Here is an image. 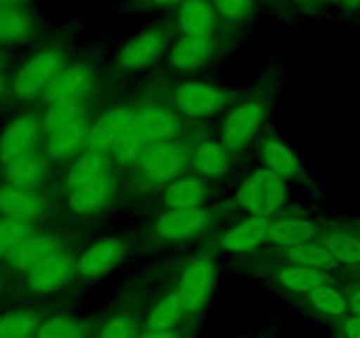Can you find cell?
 Returning a JSON list of instances; mask_svg holds the SVG:
<instances>
[{"label":"cell","instance_id":"6da1fadb","mask_svg":"<svg viewBox=\"0 0 360 338\" xmlns=\"http://www.w3.org/2000/svg\"><path fill=\"white\" fill-rule=\"evenodd\" d=\"M229 218V210L220 206H200L190 210L164 211L141 232L139 242L144 249H174L197 239L213 238Z\"/></svg>","mask_w":360,"mask_h":338},{"label":"cell","instance_id":"7a4b0ae2","mask_svg":"<svg viewBox=\"0 0 360 338\" xmlns=\"http://www.w3.org/2000/svg\"><path fill=\"white\" fill-rule=\"evenodd\" d=\"M195 146L197 143L186 136L148 146L132 165L134 183L137 189H164L174 180L185 176L186 169L192 168Z\"/></svg>","mask_w":360,"mask_h":338},{"label":"cell","instance_id":"3957f363","mask_svg":"<svg viewBox=\"0 0 360 338\" xmlns=\"http://www.w3.org/2000/svg\"><path fill=\"white\" fill-rule=\"evenodd\" d=\"M276 101V88L262 84L241 97L225 115L220 127V141L231 151H241L259 136Z\"/></svg>","mask_w":360,"mask_h":338},{"label":"cell","instance_id":"277c9868","mask_svg":"<svg viewBox=\"0 0 360 338\" xmlns=\"http://www.w3.org/2000/svg\"><path fill=\"white\" fill-rule=\"evenodd\" d=\"M241 99V92L207 81H185L169 95L171 108L183 118H210L229 111Z\"/></svg>","mask_w":360,"mask_h":338},{"label":"cell","instance_id":"5b68a950","mask_svg":"<svg viewBox=\"0 0 360 338\" xmlns=\"http://www.w3.org/2000/svg\"><path fill=\"white\" fill-rule=\"evenodd\" d=\"M214 284H217V264L210 252L185 261L176 275L174 285L186 317L192 324H197L199 317L206 310L207 303L213 298Z\"/></svg>","mask_w":360,"mask_h":338},{"label":"cell","instance_id":"8992f818","mask_svg":"<svg viewBox=\"0 0 360 338\" xmlns=\"http://www.w3.org/2000/svg\"><path fill=\"white\" fill-rule=\"evenodd\" d=\"M236 266L241 270L255 273L271 266H301L320 268V270H343L333 254L322 243H308V245H267V249L257 250L250 256H243L236 261Z\"/></svg>","mask_w":360,"mask_h":338},{"label":"cell","instance_id":"52a82bcc","mask_svg":"<svg viewBox=\"0 0 360 338\" xmlns=\"http://www.w3.org/2000/svg\"><path fill=\"white\" fill-rule=\"evenodd\" d=\"M65 65V53L60 46H48V48L39 49L13 76L9 84L11 95L20 102L42 99L56 74Z\"/></svg>","mask_w":360,"mask_h":338},{"label":"cell","instance_id":"ba28073f","mask_svg":"<svg viewBox=\"0 0 360 338\" xmlns=\"http://www.w3.org/2000/svg\"><path fill=\"white\" fill-rule=\"evenodd\" d=\"M148 303L150 298L141 285L127 287L97 324L95 338H139Z\"/></svg>","mask_w":360,"mask_h":338},{"label":"cell","instance_id":"9c48e42d","mask_svg":"<svg viewBox=\"0 0 360 338\" xmlns=\"http://www.w3.org/2000/svg\"><path fill=\"white\" fill-rule=\"evenodd\" d=\"M287 201V183L271 169H257L239 187L234 197L236 206L257 217H269Z\"/></svg>","mask_w":360,"mask_h":338},{"label":"cell","instance_id":"30bf717a","mask_svg":"<svg viewBox=\"0 0 360 338\" xmlns=\"http://www.w3.org/2000/svg\"><path fill=\"white\" fill-rule=\"evenodd\" d=\"M76 268L77 257L65 249L63 252L56 254L51 259L42 263L41 266L23 275H18L16 292L21 294V298L55 294L76 278Z\"/></svg>","mask_w":360,"mask_h":338},{"label":"cell","instance_id":"8fae6325","mask_svg":"<svg viewBox=\"0 0 360 338\" xmlns=\"http://www.w3.org/2000/svg\"><path fill=\"white\" fill-rule=\"evenodd\" d=\"M269 217H250L243 218L234 227L225 229L220 234L213 236L207 242L206 249L210 254H236V256H250L260 250V246L269 243Z\"/></svg>","mask_w":360,"mask_h":338},{"label":"cell","instance_id":"7c38bea8","mask_svg":"<svg viewBox=\"0 0 360 338\" xmlns=\"http://www.w3.org/2000/svg\"><path fill=\"white\" fill-rule=\"evenodd\" d=\"M171 32L162 25L144 28L122 46L116 65L122 73H136L153 65L169 48Z\"/></svg>","mask_w":360,"mask_h":338},{"label":"cell","instance_id":"4fadbf2b","mask_svg":"<svg viewBox=\"0 0 360 338\" xmlns=\"http://www.w3.org/2000/svg\"><path fill=\"white\" fill-rule=\"evenodd\" d=\"M94 87L95 70L88 63H67L51 81L41 101H44L46 106L58 102H86Z\"/></svg>","mask_w":360,"mask_h":338},{"label":"cell","instance_id":"5bb4252c","mask_svg":"<svg viewBox=\"0 0 360 338\" xmlns=\"http://www.w3.org/2000/svg\"><path fill=\"white\" fill-rule=\"evenodd\" d=\"M137 129L148 146L185 137L186 122L172 108L160 104H144L137 108Z\"/></svg>","mask_w":360,"mask_h":338},{"label":"cell","instance_id":"9a60e30c","mask_svg":"<svg viewBox=\"0 0 360 338\" xmlns=\"http://www.w3.org/2000/svg\"><path fill=\"white\" fill-rule=\"evenodd\" d=\"M253 275L267 278L271 284L290 294L311 291L326 284H336L340 278V270H320V268L301 266H271L255 271Z\"/></svg>","mask_w":360,"mask_h":338},{"label":"cell","instance_id":"2e32d148","mask_svg":"<svg viewBox=\"0 0 360 338\" xmlns=\"http://www.w3.org/2000/svg\"><path fill=\"white\" fill-rule=\"evenodd\" d=\"M129 250V242L118 236L94 243L77 257L76 278L77 280H95L98 277H104L125 259Z\"/></svg>","mask_w":360,"mask_h":338},{"label":"cell","instance_id":"e0dca14e","mask_svg":"<svg viewBox=\"0 0 360 338\" xmlns=\"http://www.w3.org/2000/svg\"><path fill=\"white\" fill-rule=\"evenodd\" d=\"M44 127L42 115L23 113L7 123L2 136V164L14 161L20 155L42 148Z\"/></svg>","mask_w":360,"mask_h":338},{"label":"cell","instance_id":"ac0fdd59","mask_svg":"<svg viewBox=\"0 0 360 338\" xmlns=\"http://www.w3.org/2000/svg\"><path fill=\"white\" fill-rule=\"evenodd\" d=\"M65 250V239L53 232H35L32 238L4 257L13 273L23 275Z\"/></svg>","mask_w":360,"mask_h":338},{"label":"cell","instance_id":"d6986e66","mask_svg":"<svg viewBox=\"0 0 360 338\" xmlns=\"http://www.w3.org/2000/svg\"><path fill=\"white\" fill-rule=\"evenodd\" d=\"M218 55L214 37L181 35L172 42L167 53V65L176 73H192L210 65Z\"/></svg>","mask_w":360,"mask_h":338},{"label":"cell","instance_id":"ffe728a7","mask_svg":"<svg viewBox=\"0 0 360 338\" xmlns=\"http://www.w3.org/2000/svg\"><path fill=\"white\" fill-rule=\"evenodd\" d=\"M116 194H118V178L116 175H111L90 185L67 190L63 192V203L67 210L77 217H94L109 208Z\"/></svg>","mask_w":360,"mask_h":338},{"label":"cell","instance_id":"44dd1931","mask_svg":"<svg viewBox=\"0 0 360 338\" xmlns=\"http://www.w3.org/2000/svg\"><path fill=\"white\" fill-rule=\"evenodd\" d=\"M136 111L137 108H132V106H115L102 113L95 122H91L86 150L111 154L115 144L132 125Z\"/></svg>","mask_w":360,"mask_h":338},{"label":"cell","instance_id":"7402d4cb","mask_svg":"<svg viewBox=\"0 0 360 338\" xmlns=\"http://www.w3.org/2000/svg\"><path fill=\"white\" fill-rule=\"evenodd\" d=\"M290 298L302 312L311 317H319V319L336 323V320L350 315L345 289H340L336 284L320 285L311 291L290 294Z\"/></svg>","mask_w":360,"mask_h":338},{"label":"cell","instance_id":"603a6c76","mask_svg":"<svg viewBox=\"0 0 360 338\" xmlns=\"http://www.w3.org/2000/svg\"><path fill=\"white\" fill-rule=\"evenodd\" d=\"M90 129L91 120L88 118V115L79 120H74V122L67 123V125L60 127V129L53 130V132L44 134L42 150L53 161L63 162L70 161L74 157L77 158L86 150Z\"/></svg>","mask_w":360,"mask_h":338},{"label":"cell","instance_id":"cb8c5ba5","mask_svg":"<svg viewBox=\"0 0 360 338\" xmlns=\"http://www.w3.org/2000/svg\"><path fill=\"white\" fill-rule=\"evenodd\" d=\"M213 192L210 180L197 175H185L162 189L160 204L165 211L207 206Z\"/></svg>","mask_w":360,"mask_h":338},{"label":"cell","instance_id":"d4e9b609","mask_svg":"<svg viewBox=\"0 0 360 338\" xmlns=\"http://www.w3.org/2000/svg\"><path fill=\"white\" fill-rule=\"evenodd\" d=\"M0 204H2V217L30 222V224H37L49 213V201L42 190L20 189L7 183H4L2 187Z\"/></svg>","mask_w":360,"mask_h":338},{"label":"cell","instance_id":"484cf974","mask_svg":"<svg viewBox=\"0 0 360 338\" xmlns=\"http://www.w3.org/2000/svg\"><path fill=\"white\" fill-rule=\"evenodd\" d=\"M49 157L42 148L20 155L14 161L4 164V180L7 185L20 189L41 190L48 180Z\"/></svg>","mask_w":360,"mask_h":338},{"label":"cell","instance_id":"4316f807","mask_svg":"<svg viewBox=\"0 0 360 338\" xmlns=\"http://www.w3.org/2000/svg\"><path fill=\"white\" fill-rule=\"evenodd\" d=\"M115 158L111 154L104 151L84 150L76 161L72 162L69 171L65 173L63 178V192L67 190L79 189V187L90 185V183L104 180L108 176L115 175Z\"/></svg>","mask_w":360,"mask_h":338},{"label":"cell","instance_id":"83f0119b","mask_svg":"<svg viewBox=\"0 0 360 338\" xmlns=\"http://www.w3.org/2000/svg\"><path fill=\"white\" fill-rule=\"evenodd\" d=\"M326 227L302 217H278L271 220L269 243L267 245H308L320 243Z\"/></svg>","mask_w":360,"mask_h":338},{"label":"cell","instance_id":"f1b7e54d","mask_svg":"<svg viewBox=\"0 0 360 338\" xmlns=\"http://www.w3.org/2000/svg\"><path fill=\"white\" fill-rule=\"evenodd\" d=\"M218 18L220 16L211 0H185L176 11V27L181 35L214 37Z\"/></svg>","mask_w":360,"mask_h":338},{"label":"cell","instance_id":"f546056e","mask_svg":"<svg viewBox=\"0 0 360 338\" xmlns=\"http://www.w3.org/2000/svg\"><path fill=\"white\" fill-rule=\"evenodd\" d=\"M186 323H190V320L186 317L185 306H183L172 284L167 289H164L157 296V299L148 303L146 315H144V327L146 330H169V327L181 326Z\"/></svg>","mask_w":360,"mask_h":338},{"label":"cell","instance_id":"4dcf8cb0","mask_svg":"<svg viewBox=\"0 0 360 338\" xmlns=\"http://www.w3.org/2000/svg\"><path fill=\"white\" fill-rule=\"evenodd\" d=\"M232 151L221 141H200L197 143L192 157V169L204 180H220L231 171Z\"/></svg>","mask_w":360,"mask_h":338},{"label":"cell","instance_id":"1f68e13d","mask_svg":"<svg viewBox=\"0 0 360 338\" xmlns=\"http://www.w3.org/2000/svg\"><path fill=\"white\" fill-rule=\"evenodd\" d=\"M259 155L264 162V168L271 169L283 180H294L304 173L301 161L295 151L280 137H266L260 141Z\"/></svg>","mask_w":360,"mask_h":338},{"label":"cell","instance_id":"d6a6232c","mask_svg":"<svg viewBox=\"0 0 360 338\" xmlns=\"http://www.w3.org/2000/svg\"><path fill=\"white\" fill-rule=\"evenodd\" d=\"M49 313L51 312L39 306L7 310L0 320V338H35Z\"/></svg>","mask_w":360,"mask_h":338},{"label":"cell","instance_id":"836d02e7","mask_svg":"<svg viewBox=\"0 0 360 338\" xmlns=\"http://www.w3.org/2000/svg\"><path fill=\"white\" fill-rule=\"evenodd\" d=\"M37 30L35 18L25 7H2L0 41L4 46H18L30 41Z\"/></svg>","mask_w":360,"mask_h":338},{"label":"cell","instance_id":"e575fe53","mask_svg":"<svg viewBox=\"0 0 360 338\" xmlns=\"http://www.w3.org/2000/svg\"><path fill=\"white\" fill-rule=\"evenodd\" d=\"M97 326H90L86 320L67 312H51L35 338H95Z\"/></svg>","mask_w":360,"mask_h":338},{"label":"cell","instance_id":"d590c367","mask_svg":"<svg viewBox=\"0 0 360 338\" xmlns=\"http://www.w3.org/2000/svg\"><path fill=\"white\" fill-rule=\"evenodd\" d=\"M320 243L343 268H360V236L348 227L326 229Z\"/></svg>","mask_w":360,"mask_h":338},{"label":"cell","instance_id":"8d00e7d4","mask_svg":"<svg viewBox=\"0 0 360 338\" xmlns=\"http://www.w3.org/2000/svg\"><path fill=\"white\" fill-rule=\"evenodd\" d=\"M86 116V104L84 102H58V104L46 106L42 113V127L44 134L53 132L67 123Z\"/></svg>","mask_w":360,"mask_h":338},{"label":"cell","instance_id":"74e56055","mask_svg":"<svg viewBox=\"0 0 360 338\" xmlns=\"http://www.w3.org/2000/svg\"><path fill=\"white\" fill-rule=\"evenodd\" d=\"M35 232H37L35 224L16 220V218L11 217H2V220H0V252H2V257H6L16 246H20L21 243L32 238Z\"/></svg>","mask_w":360,"mask_h":338},{"label":"cell","instance_id":"f35d334b","mask_svg":"<svg viewBox=\"0 0 360 338\" xmlns=\"http://www.w3.org/2000/svg\"><path fill=\"white\" fill-rule=\"evenodd\" d=\"M218 16L231 23H241L252 14L253 0H211Z\"/></svg>","mask_w":360,"mask_h":338},{"label":"cell","instance_id":"ab89813d","mask_svg":"<svg viewBox=\"0 0 360 338\" xmlns=\"http://www.w3.org/2000/svg\"><path fill=\"white\" fill-rule=\"evenodd\" d=\"M195 324H181V326L169 327V330H146L141 331L139 338H193Z\"/></svg>","mask_w":360,"mask_h":338},{"label":"cell","instance_id":"60d3db41","mask_svg":"<svg viewBox=\"0 0 360 338\" xmlns=\"http://www.w3.org/2000/svg\"><path fill=\"white\" fill-rule=\"evenodd\" d=\"M185 0H132L130 9L136 13H151V11L167 9V7L179 6Z\"/></svg>","mask_w":360,"mask_h":338},{"label":"cell","instance_id":"b9f144b4","mask_svg":"<svg viewBox=\"0 0 360 338\" xmlns=\"http://www.w3.org/2000/svg\"><path fill=\"white\" fill-rule=\"evenodd\" d=\"M336 330L341 338H360V317L347 315L336 320Z\"/></svg>","mask_w":360,"mask_h":338},{"label":"cell","instance_id":"7bdbcfd3","mask_svg":"<svg viewBox=\"0 0 360 338\" xmlns=\"http://www.w3.org/2000/svg\"><path fill=\"white\" fill-rule=\"evenodd\" d=\"M345 294H347L348 313L350 315L360 317V284H348L345 285Z\"/></svg>","mask_w":360,"mask_h":338},{"label":"cell","instance_id":"ee69618b","mask_svg":"<svg viewBox=\"0 0 360 338\" xmlns=\"http://www.w3.org/2000/svg\"><path fill=\"white\" fill-rule=\"evenodd\" d=\"M32 0H2V7H25L30 4Z\"/></svg>","mask_w":360,"mask_h":338},{"label":"cell","instance_id":"f6af8a7d","mask_svg":"<svg viewBox=\"0 0 360 338\" xmlns=\"http://www.w3.org/2000/svg\"><path fill=\"white\" fill-rule=\"evenodd\" d=\"M360 284V268H350V284Z\"/></svg>","mask_w":360,"mask_h":338},{"label":"cell","instance_id":"bcb514c9","mask_svg":"<svg viewBox=\"0 0 360 338\" xmlns=\"http://www.w3.org/2000/svg\"><path fill=\"white\" fill-rule=\"evenodd\" d=\"M347 227L350 229V231H354L357 236H360V220L350 222V225H347Z\"/></svg>","mask_w":360,"mask_h":338},{"label":"cell","instance_id":"7dc6e473","mask_svg":"<svg viewBox=\"0 0 360 338\" xmlns=\"http://www.w3.org/2000/svg\"><path fill=\"white\" fill-rule=\"evenodd\" d=\"M255 338H273L271 334H260V337H255Z\"/></svg>","mask_w":360,"mask_h":338}]
</instances>
